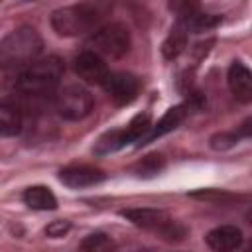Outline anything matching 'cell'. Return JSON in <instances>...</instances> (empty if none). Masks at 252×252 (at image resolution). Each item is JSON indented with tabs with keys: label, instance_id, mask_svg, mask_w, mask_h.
<instances>
[{
	"label": "cell",
	"instance_id": "cell-23",
	"mask_svg": "<svg viewBox=\"0 0 252 252\" xmlns=\"http://www.w3.org/2000/svg\"><path fill=\"white\" fill-rule=\"evenodd\" d=\"M71 228L69 220H63V219H57V220H51L47 226H45V234L51 236V238H59L63 234H67V230Z\"/></svg>",
	"mask_w": 252,
	"mask_h": 252
},
{
	"label": "cell",
	"instance_id": "cell-7",
	"mask_svg": "<svg viewBox=\"0 0 252 252\" xmlns=\"http://www.w3.org/2000/svg\"><path fill=\"white\" fill-rule=\"evenodd\" d=\"M102 87L118 106L130 104L140 93V81L130 73H108L102 81Z\"/></svg>",
	"mask_w": 252,
	"mask_h": 252
},
{
	"label": "cell",
	"instance_id": "cell-12",
	"mask_svg": "<svg viewBox=\"0 0 252 252\" xmlns=\"http://www.w3.org/2000/svg\"><path fill=\"white\" fill-rule=\"evenodd\" d=\"M185 116H187V106H185V104L171 106L156 124H152L150 132L146 134V138H144L138 146H144V144H148V142H152V140H156V138H159V136H163V134L175 130V128L185 120Z\"/></svg>",
	"mask_w": 252,
	"mask_h": 252
},
{
	"label": "cell",
	"instance_id": "cell-14",
	"mask_svg": "<svg viewBox=\"0 0 252 252\" xmlns=\"http://www.w3.org/2000/svg\"><path fill=\"white\" fill-rule=\"evenodd\" d=\"M24 203L30 209H35V211H53V209H57V199H55L53 191L45 185L28 187L24 191Z\"/></svg>",
	"mask_w": 252,
	"mask_h": 252
},
{
	"label": "cell",
	"instance_id": "cell-20",
	"mask_svg": "<svg viewBox=\"0 0 252 252\" xmlns=\"http://www.w3.org/2000/svg\"><path fill=\"white\" fill-rule=\"evenodd\" d=\"M167 8L177 16L179 22H185L201 12V0H169Z\"/></svg>",
	"mask_w": 252,
	"mask_h": 252
},
{
	"label": "cell",
	"instance_id": "cell-19",
	"mask_svg": "<svg viewBox=\"0 0 252 252\" xmlns=\"http://www.w3.org/2000/svg\"><path fill=\"white\" fill-rule=\"evenodd\" d=\"M181 24L187 28V32H195V33H199V32H207V30L217 28V26L220 24V16L199 12V14L191 16L189 20H185V22H181Z\"/></svg>",
	"mask_w": 252,
	"mask_h": 252
},
{
	"label": "cell",
	"instance_id": "cell-8",
	"mask_svg": "<svg viewBox=\"0 0 252 252\" xmlns=\"http://www.w3.org/2000/svg\"><path fill=\"white\" fill-rule=\"evenodd\" d=\"M59 179L73 189H81V187H91L96 185L100 181L106 179V173L94 165H87V163H73L67 165L59 171Z\"/></svg>",
	"mask_w": 252,
	"mask_h": 252
},
{
	"label": "cell",
	"instance_id": "cell-5",
	"mask_svg": "<svg viewBox=\"0 0 252 252\" xmlns=\"http://www.w3.org/2000/svg\"><path fill=\"white\" fill-rule=\"evenodd\" d=\"M130 43H132V37H130L128 28L120 22H112V24H106V26L94 30V33L89 41V47H91V51H94L100 57L120 59L128 53Z\"/></svg>",
	"mask_w": 252,
	"mask_h": 252
},
{
	"label": "cell",
	"instance_id": "cell-3",
	"mask_svg": "<svg viewBox=\"0 0 252 252\" xmlns=\"http://www.w3.org/2000/svg\"><path fill=\"white\" fill-rule=\"evenodd\" d=\"M63 61L55 55H49L39 61H32L16 79V89L28 96H45L61 81Z\"/></svg>",
	"mask_w": 252,
	"mask_h": 252
},
{
	"label": "cell",
	"instance_id": "cell-4",
	"mask_svg": "<svg viewBox=\"0 0 252 252\" xmlns=\"http://www.w3.org/2000/svg\"><path fill=\"white\" fill-rule=\"evenodd\" d=\"M124 219H128L132 224L142 226L146 230L158 232L163 240L169 242H179L187 236V228L175 222L165 211L161 209H152V207H142V209H124L120 211Z\"/></svg>",
	"mask_w": 252,
	"mask_h": 252
},
{
	"label": "cell",
	"instance_id": "cell-22",
	"mask_svg": "<svg viewBox=\"0 0 252 252\" xmlns=\"http://www.w3.org/2000/svg\"><path fill=\"white\" fill-rule=\"evenodd\" d=\"M238 132H220V134H215L211 138V148L213 150H228L232 148L236 142H238Z\"/></svg>",
	"mask_w": 252,
	"mask_h": 252
},
{
	"label": "cell",
	"instance_id": "cell-16",
	"mask_svg": "<svg viewBox=\"0 0 252 252\" xmlns=\"http://www.w3.org/2000/svg\"><path fill=\"white\" fill-rule=\"evenodd\" d=\"M128 144H130V138L126 134V128L124 130H110L98 138V142L94 144V154L106 156V154H112V152L128 146Z\"/></svg>",
	"mask_w": 252,
	"mask_h": 252
},
{
	"label": "cell",
	"instance_id": "cell-10",
	"mask_svg": "<svg viewBox=\"0 0 252 252\" xmlns=\"http://www.w3.org/2000/svg\"><path fill=\"white\" fill-rule=\"evenodd\" d=\"M226 81H228V89L236 100H240L244 104L252 100V73L244 63L234 61L228 69Z\"/></svg>",
	"mask_w": 252,
	"mask_h": 252
},
{
	"label": "cell",
	"instance_id": "cell-13",
	"mask_svg": "<svg viewBox=\"0 0 252 252\" xmlns=\"http://www.w3.org/2000/svg\"><path fill=\"white\" fill-rule=\"evenodd\" d=\"M22 106L14 100H0V138L16 136L22 130Z\"/></svg>",
	"mask_w": 252,
	"mask_h": 252
},
{
	"label": "cell",
	"instance_id": "cell-21",
	"mask_svg": "<svg viewBox=\"0 0 252 252\" xmlns=\"http://www.w3.org/2000/svg\"><path fill=\"white\" fill-rule=\"evenodd\" d=\"M81 248H83V250H89V252H102V250L114 248V242H112L104 232H93V234H89V236L81 242Z\"/></svg>",
	"mask_w": 252,
	"mask_h": 252
},
{
	"label": "cell",
	"instance_id": "cell-15",
	"mask_svg": "<svg viewBox=\"0 0 252 252\" xmlns=\"http://www.w3.org/2000/svg\"><path fill=\"white\" fill-rule=\"evenodd\" d=\"M185 47H187V28L181 22H177L171 28L169 35L165 37V41L161 45V53L165 59H175L183 53Z\"/></svg>",
	"mask_w": 252,
	"mask_h": 252
},
{
	"label": "cell",
	"instance_id": "cell-17",
	"mask_svg": "<svg viewBox=\"0 0 252 252\" xmlns=\"http://www.w3.org/2000/svg\"><path fill=\"white\" fill-rule=\"evenodd\" d=\"M163 167H165V159H163L161 154H148L146 158H142L138 163L132 165V171L138 177H154Z\"/></svg>",
	"mask_w": 252,
	"mask_h": 252
},
{
	"label": "cell",
	"instance_id": "cell-18",
	"mask_svg": "<svg viewBox=\"0 0 252 252\" xmlns=\"http://www.w3.org/2000/svg\"><path fill=\"white\" fill-rule=\"evenodd\" d=\"M150 128H152V118H150L148 112H142V114H136L130 120V124L126 126V134H128L130 142L140 144L146 138V134L150 132Z\"/></svg>",
	"mask_w": 252,
	"mask_h": 252
},
{
	"label": "cell",
	"instance_id": "cell-6",
	"mask_svg": "<svg viewBox=\"0 0 252 252\" xmlns=\"http://www.w3.org/2000/svg\"><path fill=\"white\" fill-rule=\"evenodd\" d=\"M55 108L65 120H83L93 110V94L79 85H67L57 93Z\"/></svg>",
	"mask_w": 252,
	"mask_h": 252
},
{
	"label": "cell",
	"instance_id": "cell-9",
	"mask_svg": "<svg viewBox=\"0 0 252 252\" xmlns=\"http://www.w3.org/2000/svg\"><path fill=\"white\" fill-rule=\"evenodd\" d=\"M73 67H75V73L91 85H102V81L108 75V69H106V63L102 61V57L91 49L79 53L73 61Z\"/></svg>",
	"mask_w": 252,
	"mask_h": 252
},
{
	"label": "cell",
	"instance_id": "cell-2",
	"mask_svg": "<svg viewBox=\"0 0 252 252\" xmlns=\"http://www.w3.org/2000/svg\"><path fill=\"white\" fill-rule=\"evenodd\" d=\"M43 41L37 30L22 26L0 39V69H16L30 65L41 53Z\"/></svg>",
	"mask_w": 252,
	"mask_h": 252
},
{
	"label": "cell",
	"instance_id": "cell-1",
	"mask_svg": "<svg viewBox=\"0 0 252 252\" xmlns=\"http://www.w3.org/2000/svg\"><path fill=\"white\" fill-rule=\"evenodd\" d=\"M110 8V0H85L81 4L65 6L51 14V28L65 37L83 35L96 30Z\"/></svg>",
	"mask_w": 252,
	"mask_h": 252
},
{
	"label": "cell",
	"instance_id": "cell-11",
	"mask_svg": "<svg viewBox=\"0 0 252 252\" xmlns=\"http://www.w3.org/2000/svg\"><path fill=\"white\" fill-rule=\"evenodd\" d=\"M205 240L217 252L236 250L242 244V230L238 226H234V224H220V226L209 230Z\"/></svg>",
	"mask_w": 252,
	"mask_h": 252
}]
</instances>
